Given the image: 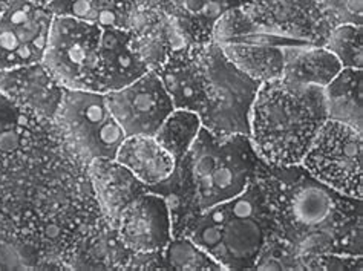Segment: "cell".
Listing matches in <instances>:
<instances>
[{"label":"cell","mask_w":363,"mask_h":271,"mask_svg":"<svg viewBox=\"0 0 363 271\" xmlns=\"http://www.w3.org/2000/svg\"><path fill=\"white\" fill-rule=\"evenodd\" d=\"M281 181L276 236L301 259L305 268L320 255L362 256L360 199L334 192L314 179L301 164L273 167Z\"/></svg>","instance_id":"obj_1"},{"label":"cell","mask_w":363,"mask_h":271,"mask_svg":"<svg viewBox=\"0 0 363 271\" xmlns=\"http://www.w3.org/2000/svg\"><path fill=\"white\" fill-rule=\"evenodd\" d=\"M281 181L272 166L257 173L240 195L201 210L183 236L194 240L223 270H250L278 227Z\"/></svg>","instance_id":"obj_2"},{"label":"cell","mask_w":363,"mask_h":271,"mask_svg":"<svg viewBox=\"0 0 363 271\" xmlns=\"http://www.w3.org/2000/svg\"><path fill=\"white\" fill-rule=\"evenodd\" d=\"M327 120L323 88H298L278 79L257 89L248 137L269 166H299Z\"/></svg>","instance_id":"obj_3"},{"label":"cell","mask_w":363,"mask_h":271,"mask_svg":"<svg viewBox=\"0 0 363 271\" xmlns=\"http://www.w3.org/2000/svg\"><path fill=\"white\" fill-rule=\"evenodd\" d=\"M196 187L199 210L240 195L267 164L257 157L248 135L218 138L201 128L186 153Z\"/></svg>","instance_id":"obj_4"},{"label":"cell","mask_w":363,"mask_h":271,"mask_svg":"<svg viewBox=\"0 0 363 271\" xmlns=\"http://www.w3.org/2000/svg\"><path fill=\"white\" fill-rule=\"evenodd\" d=\"M208 94L199 114L203 128L218 138L250 135V115L261 83L227 59L223 48L208 40L203 45Z\"/></svg>","instance_id":"obj_5"},{"label":"cell","mask_w":363,"mask_h":271,"mask_svg":"<svg viewBox=\"0 0 363 271\" xmlns=\"http://www.w3.org/2000/svg\"><path fill=\"white\" fill-rule=\"evenodd\" d=\"M52 126L84 166L97 160H116L126 138L106 96L95 91L65 89Z\"/></svg>","instance_id":"obj_6"},{"label":"cell","mask_w":363,"mask_h":271,"mask_svg":"<svg viewBox=\"0 0 363 271\" xmlns=\"http://www.w3.org/2000/svg\"><path fill=\"white\" fill-rule=\"evenodd\" d=\"M101 34L97 25L54 16L42 63L62 88L99 92Z\"/></svg>","instance_id":"obj_7"},{"label":"cell","mask_w":363,"mask_h":271,"mask_svg":"<svg viewBox=\"0 0 363 271\" xmlns=\"http://www.w3.org/2000/svg\"><path fill=\"white\" fill-rule=\"evenodd\" d=\"M363 132L327 120L305 153L301 166L310 175L343 197L362 201Z\"/></svg>","instance_id":"obj_8"},{"label":"cell","mask_w":363,"mask_h":271,"mask_svg":"<svg viewBox=\"0 0 363 271\" xmlns=\"http://www.w3.org/2000/svg\"><path fill=\"white\" fill-rule=\"evenodd\" d=\"M54 14L28 0H6L0 14V71L42 63Z\"/></svg>","instance_id":"obj_9"},{"label":"cell","mask_w":363,"mask_h":271,"mask_svg":"<svg viewBox=\"0 0 363 271\" xmlns=\"http://www.w3.org/2000/svg\"><path fill=\"white\" fill-rule=\"evenodd\" d=\"M104 96L126 137H155L161 124L175 109L154 70L118 91L106 92Z\"/></svg>","instance_id":"obj_10"},{"label":"cell","mask_w":363,"mask_h":271,"mask_svg":"<svg viewBox=\"0 0 363 271\" xmlns=\"http://www.w3.org/2000/svg\"><path fill=\"white\" fill-rule=\"evenodd\" d=\"M113 230L130 255L160 253L174 238L164 199L149 190L121 211Z\"/></svg>","instance_id":"obj_11"},{"label":"cell","mask_w":363,"mask_h":271,"mask_svg":"<svg viewBox=\"0 0 363 271\" xmlns=\"http://www.w3.org/2000/svg\"><path fill=\"white\" fill-rule=\"evenodd\" d=\"M203 45L194 43L175 50L154 70L174 108L195 112L198 117L206 108L208 94Z\"/></svg>","instance_id":"obj_12"},{"label":"cell","mask_w":363,"mask_h":271,"mask_svg":"<svg viewBox=\"0 0 363 271\" xmlns=\"http://www.w3.org/2000/svg\"><path fill=\"white\" fill-rule=\"evenodd\" d=\"M0 94L34 117L52 123L63 99L65 88L43 63L0 71Z\"/></svg>","instance_id":"obj_13"},{"label":"cell","mask_w":363,"mask_h":271,"mask_svg":"<svg viewBox=\"0 0 363 271\" xmlns=\"http://www.w3.org/2000/svg\"><path fill=\"white\" fill-rule=\"evenodd\" d=\"M150 67L132 46V33L106 28L101 34L99 92L118 91L145 75Z\"/></svg>","instance_id":"obj_14"},{"label":"cell","mask_w":363,"mask_h":271,"mask_svg":"<svg viewBox=\"0 0 363 271\" xmlns=\"http://www.w3.org/2000/svg\"><path fill=\"white\" fill-rule=\"evenodd\" d=\"M141 4L167 14L190 43L212 40L215 23L227 11L252 0H140Z\"/></svg>","instance_id":"obj_15"},{"label":"cell","mask_w":363,"mask_h":271,"mask_svg":"<svg viewBox=\"0 0 363 271\" xmlns=\"http://www.w3.org/2000/svg\"><path fill=\"white\" fill-rule=\"evenodd\" d=\"M88 177L97 195L99 206L113 228L121 211L130 202L147 192V186L138 181L132 172L117 160H97L89 162Z\"/></svg>","instance_id":"obj_16"},{"label":"cell","mask_w":363,"mask_h":271,"mask_svg":"<svg viewBox=\"0 0 363 271\" xmlns=\"http://www.w3.org/2000/svg\"><path fill=\"white\" fill-rule=\"evenodd\" d=\"M54 16L130 31L140 13V0H52L46 6Z\"/></svg>","instance_id":"obj_17"},{"label":"cell","mask_w":363,"mask_h":271,"mask_svg":"<svg viewBox=\"0 0 363 271\" xmlns=\"http://www.w3.org/2000/svg\"><path fill=\"white\" fill-rule=\"evenodd\" d=\"M342 70V65L323 46L284 48L281 80L286 84L307 88H325Z\"/></svg>","instance_id":"obj_18"},{"label":"cell","mask_w":363,"mask_h":271,"mask_svg":"<svg viewBox=\"0 0 363 271\" xmlns=\"http://www.w3.org/2000/svg\"><path fill=\"white\" fill-rule=\"evenodd\" d=\"M116 160L147 187L164 181L177 164L175 158L155 137L146 135H132L124 138Z\"/></svg>","instance_id":"obj_19"},{"label":"cell","mask_w":363,"mask_h":271,"mask_svg":"<svg viewBox=\"0 0 363 271\" xmlns=\"http://www.w3.org/2000/svg\"><path fill=\"white\" fill-rule=\"evenodd\" d=\"M147 190L164 199L170 213L172 236H183L189 222L196 216V213L201 211L192 172L186 157L177 161L174 172L164 181L147 187Z\"/></svg>","instance_id":"obj_20"},{"label":"cell","mask_w":363,"mask_h":271,"mask_svg":"<svg viewBox=\"0 0 363 271\" xmlns=\"http://www.w3.org/2000/svg\"><path fill=\"white\" fill-rule=\"evenodd\" d=\"M362 70L342 67L323 88L328 120L339 121L363 132V83Z\"/></svg>","instance_id":"obj_21"},{"label":"cell","mask_w":363,"mask_h":271,"mask_svg":"<svg viewBox=\"0 0 363 271\" xmlns=\"http://www.w3.org/2000/svg\"><path fill=\"white\" fill-rule=\"evenodd\" d=\"M219 46L228 60L259 83L281 79L284 48L261 43H227Z\"/></svg>","instance_id":"obj_22"},{"label":"cell","mask_w":363,"mask_h":271,"mask_svg":"<svg viewBox=\"0 0 363 271\" xmlns=\"http://www.w3.org/2000/svg\"><path fill=\"white\" fill-rule=\"evenodd\" d=\"M201 128L203 124L198 114L174 109L166 121L161 124V128L155 133V138L175 158V161H179L186 157Z\"/></svg>","instance_id":"obj_23"},{"label":"cell","mask_w":363,"mask_h":271,"mask_svg":"<svg viewBox=\"0 0 363 271\" xmlns=\"http://www.w3.org/2000/svg\"><path fill=\"white\" fill-rule=\"evenodd\" d=\"M158 267L172 270H223L216 260L187 236L172 238L158 253Z\"/></svg>","instance_id":"obj_24"},{"label":"cell","mask_w":363,"mask_h":271,"mask_svg":"<svg viewBox=\"0 0 363 271\" xmlns=\"http://www.w3.org/2000/svg\"><path fill=\"white\" fill-rule=\"evenodd\" d=\"M323 48L328 50L342 67L362 70L363 66V46H362V26L357 25H337L325 38Z\"/></svg>","instance_id":"obj_25"},{"label":"cell","mask_w":363,"mask_h":271,"mask_svg":"<svg viewBox=\"0 0 363 271\" xmlns=\"http://www.w3.org/2000/svg\"><path fill=\"white\" fill-rule=\"evenodd\" d=\"M318 4L331 26H362L363 0H318Z\"/></svg>","instance_id":"obj_26"},{"label":"cell","mask_w":363,"mask_h":271,"mask_svg":"<svg viewBox=\"0 0 363 271\" xmlns=\"http://www.w3.org/2000/svg\"><path fill=\"white\" fill-rule=\"evenodd\" d=\"M28 2H31V4H34V5H39V6H43V8H46L48 5H50L52 0H28Z\"/></svg>","instance_id":"obj_27"},{"label":"cell","mask_w":363,"mask_h":271,"mask_svg":"<svg viewBox=\"0 0 363 271\" xmlns=\"http://www.w3.org/2000/svg\"><path fill=\"white\" fill-rule=\"evenodd\" d=\"M5 4H6V0H0V14H2V11H4Z\"/></svg>","instance_id":"obj_28"}]
</instances>
